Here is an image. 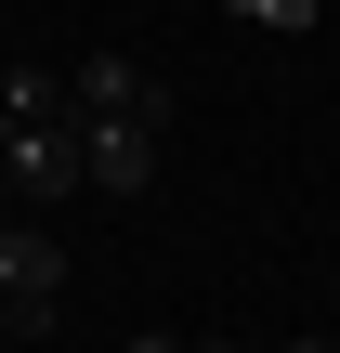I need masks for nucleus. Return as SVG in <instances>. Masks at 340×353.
Masks as SVG:
<instances>
[{"mask_svg": "<svg viewBox=\"0 0 340 353\" xmlns=\"http://www.w3.org/2000/svg\"><path fill=\"white\" fill-rule=\"evenodd\" d=\"M0 341H26V327H13V301H0Z\"/></svg>", "mask_w": 340, "mask_h": 353, "instance_id": "1a4fd4ad", "label": "nucleus"}, {"mask_svg": "<svg viewBox=\"0 0 340 353\" xmlns=\"http://www.w3.org/2000/svg\"><path fill=\"white\" fill-rule=\"evenodd\" d=\"M0 301H13V327L66 314V236H52V210H0Z\"/></svg>", "mask_w": 340, "mask_h": 353, "instance_id": "f257e3e1", "label": "nucleus"}, {"mask_svg": "<svg viewBox=\"0 0 340 353\" xmlns=\"http://www.w3.org/2000/svg\"><path fill=\"white\" fill-rule=\"evenodd\" d=\"M183 353H249V341H183Z\"/></svg>", "mask_w": 340, "mask_h": 353, "instance_id": "6e6552de", "label": "nucleus"}, {"mask_svg": "<svg viewBox=\"0 0 340 353\" xmlns=\"http://www.w3.org/2000/svg\"><path fill=\"white\" fill-rule=\"evenodd\" d=\"M79 183L131 210V196L157 183V118H131V105H118V118H79Z\"/></svg>", "mask_w": 340, "mask_h": 353, "instance_id": "f03ea898", "label": "nucleus"}, {"mask_svg": "<svg viewBox=\"0 0 340 353\" xmlns=\"http://www.w3.org/2000/svg\"><path fill=\"white\" fill-rule=\"evenodd\" d=\"M236 26H262V39H314L328 26V0H223Z\"/></svg>", "mask_w": 340, "mask_h": 353, "instance_id": "20e7f679", "label": "nucleus"}, {"mask_svg": "<svg viewBox=\"0 0 340 353\" xmlns=\"http://www.w3.org/2000/svg\"><path fill=\"white\" fill-rule=\"evenodd\" d=\"M118 105H131V118H157V131H170V79H144V65H131V52H92V65H79V79H66V118H118Z\"/></svg>", "mask_w": 340, "mask_h": 353, "instance_id": "7ed1b4c3", "label": "nucleus"}, {"mask_svg": "<svg viewBox=\"0 0 340 353\" xmlns=\"http://www.w3.org/2000/svg\"><path fill=\"white\" fill-rule=\"evenodd\" d=\"M0 105H13V118H66V79H39V65H13V79H0Z\"/></svg>", "mask_w": 340, "mask_h": 353, "instance_id": "39448f33", "label": "nucleus"}, {"mask_svg": "<svg viewBox=\"0 0 340 353\" xmlns=\"http://www.w3.org/2000/svg\"><path fill=\"white\" fill-rule=\"evenodd\" d=\"M275 353H340V327H328V341H275Z\"/></svg>", "mask_w": 340, "mask_h": 353, "instance_id": "423d86ee", "label": "nucleus"}, {"mask_svg": "<svg viewBox=\"0 0 340 353\" xmlns=\"http://www.w3.org/2000/svg\"><path fill=\"white\" fill-rule=\"evenodd\" d=\"M131 353H183V341H157V327H144V341H131Z\"/></svg>", "mask_w": 340, "mask_h": 353, "instance_id": "0eeeda50", "label": "nucleus"}]
</instances>
